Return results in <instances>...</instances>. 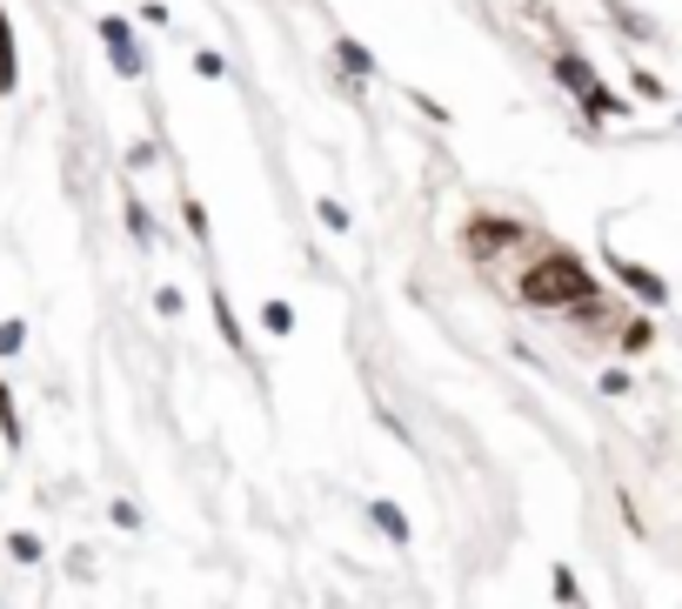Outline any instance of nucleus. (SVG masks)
I'll return each mask as SVG.
<instances>
[{"mask_svg":"<svg viewBox=\"0 0 682 609\" xmlns=\"http://www.w3.org/2000/svg\"><path fill=\"white\" fill-rule=\"evenodd\" d=\"M542 248H549V235H542L536 221H522V215L482 208V215H469V228H462V254L475 261V269H488V275H522Z\"/></svg>","mask_w":682,"mask_h":609,"instance_id":"nucleus-1","label":"nucleus"},{"mask_svg":"<svg viewBox=\"0 0 682 609\" xmlns=\"http://www.w3.org/2000/svg\"><path fill=\"white\" fill-rule=\"evenodd\" d=\"M516 295H522V308H542V315H569L575 302H588V295H603V282L588 275V261L575 254V248H562V241H549L529 269L516 275Z\"/></svg>","mask_w":682,"mask_h":609,"instance_id":"nucleus-2","label":"nucleus"},{"mask_svg":"<svg viewBox=\"0 0 682 609\" xmlns=\"http://www.w3.org/2000/svg\"><path fill=\"white\" fill-rule=\"evenodd\" d=\"M95 34H101V47H108V61H114L121 80H141V74H147V47H141V34H134L128 14H101Z\"/></svg>","mask_w":682,"mask_h":609,"instance_id":"nucleus-3","label":"nucleus"},{"mask_svg":"<svg viewBox=\"0 0 682 609\" xmlns=\"http://www.w3.org/2000/svg\"><path fill=\"white\" fill-rule=\"evenodd\" d=\"M549 74H556V87H562V95L575 101L582 95V87H595V80H603V74H595V61L575 47V41H562V47H549Z\"/></svg>","mask_w":682,"mask_h":609,"instance_id":"nucleus-4","label":"nucleus"},{"mask_svg":"<svg viewBox=\"0 0 682 609\" xmlns=\"http://www.w3.org/2000/svg\"><path fill=\"white\" fill-rule=\"evenodd\" d=\"M575 115H582V128L595 134V128H603V121H629L636 108L616 95V87L609 80H595V87H582V95H575Z\"/></svg>","mask_w":682,"mask_h":609,"instance_id":"nucleus-5","label":"nucleus"},{"mask_svg":"<svg viewBox=\"0 0 682 609\" xmlns=\"http://www.w3.org/2000/svg\"><path fill=\"white\" fill-rule=\"evenodd\" d=\"M609 269H616V282H623V289H636L649 308H669V282L649 269V261H629L623 248H609Z\"/></svg>","mask_w":682,"mask_h":609,"instance_id":"nucleus-6","label":"nucleus"},{"mask_svg":"<svg viewBox=\"0 0 682 609\" xmlns=\"http://www.w3.org/2000/svg\"><path fill=\"white\" fill-rule=\"evenodd\" d=\"M334 74L349 80V87L375 80V47H369V41H355V34H334Z\"/></svg>","mask_w":682,"mask_h":609,"instance_id":"nucleus-7","label":"nucleus"},{"mask_svg":"<svg viewBox=\"0 0 682 609\" xmlns=\"http://www.w3.org/2000/svg\"><path fill=\"white\" fill-rule=\"evenodd\" d=\"M603 21H609L623 41H636V47H656V41H662V28H656L642 8H629V0H609V8H603Z\"/></svg>","mask_w":682,"mask_h":609,"instance_id":"nucleus-8","label":"nucleus"},{"mask_svg":"<svg viewBox=\"0 0 682 609\" xmlns=\"http://www.w3.org/2000/svg\"><path fill=\"white\" fill-rule=\"evenodd\" d=\"M208 308H215V328H221V341L234 348V356H248V328H241V315H234V302H228V289H221V282L208 289Z\"/></svg>","mask_w":682,"mask_h":609,"instance_id":"nucleus-9","label":"nucleus"},{"mask_svg":"<svg viewBox=\"0 0 682 609\" xmlns=\"http://www.w3.org/2000/svg\"><path fill=\"white\" fill-rule=\"evenodd\" d=\"M21 87V47H14V21H8V8H0V101H8Z\"/></svg>","mask_w":682,"mask_h":609,"instance_id":"nucleus-10","label":"nucleus"},{"mask_svg":"<svg viewBox=\"0 0 682 609\" xmlns=\"http://www.w3.org/2000/svg\"><path fill=\"white\" fill-rule=\"evenodd\" d=\"M369 522H375V530H382V536H388L395 550H402V543H415V530H408V515H402L395 502H382V496L369 502Z\"/></svg>","mask_w":682,"mask_h":609,"instance_id":"nucleus-11","label":"nucleus"},{"mask_svg":"<svg viewBox=\"0 0 682 609\" xmlns=\"http://www.w3.org/2000/svg\"><path fill=\"white\" fill-rule=\"evenodd\" d=\"M616 341H623V356H642V348L656 341V322H649V315H623V328H616Z\"/></svg>","mask_w":682,"mask_h":609,"instance_id":"nucleus-12","label":"nucleus"},{"mask_svg":"<svg viewBox=\"0 0 682 609\" xmlns=\"http://www.w3.org/2000/svg\"><path fill=\"white\" fill-rule=\"evenodd\" d=\"M629 95L636 101H669V87H662V74H649L642 61H629Z\"/></svg>","mask_w":682,"mask_h":609,"instance_id":"nucleus-13","label":"nucleus"},{"mask_svg":"<svg viewBox=\"0 0 682 609\" xmlns=\"http://www.w3.org/2000/svg\"><path fill=\"white\" fill-rule=\"evenodd\" d=\"M0 435H8V449H21V409H14L8 382H0Z\"/></svg>","mask_w":682,"mask_h":609,"instance_id":"nucleus-14","label":"nucleus"},{"mask_svg":"<svg viewBox=\"0 0 682 609\" xmlns=\"http://www.w3.org/2000/svg\"><path fill=\"white\" fill-rule=\"evenodd\" d=\"M408 108H415L421 121H436V128H449V121H455V115H449V108H442L436 95H421V87H408Z\"/></svg>","mask_w":682,"mask_h":609,"instance_id":"nucleus-15","label":"nucleus"},{"mask_svg":"<svg viewBox=\"0 0 682 609\" xmlns=\"http://www.w3.org/2000/svg\"><path fill=\"white\" fill-rule=\"evenodd\" d=\"M128 235H134V241H141V248H147V241H154V235H161V228H154V215H147V208H141V195H128Z\"/></svg>","mask_w":682,"mask_h":609,"instance_id":"nucleus-16","label":"nucleus"},{"mask_svg":"<svg viewBox=\"0 0 682 609\" xmlns=\"http://www.w3.org/2000/svg\"><path fill=\"white\" fill-rule=\"evenodd\" d=\"M315 215H321V228H328V235H349V228H355V221H349V208H341L334 195H321V202H315Z\"/></svg>","mask_w":682,"mask_h":609,"instance_id":"nucleus-17","label":"nucleus"},{"mask_svg":"<svg viewBox=\"0 0 682 609\" xmlns=\"http://www.w3.org/2000/svg\"><path fill=\"white\" fill-rule=\"evenodd\" d=\"M161 167V141H134L128 148V174H154Z\"/></svg>","mask_w":682,"mask_h":609,"instance_id":"nucleus-18","label":"nucleus"},{"mask_svg":"<svg viewBox=\"0 0 682 609\" xmlns=\"http://www.w3.org/2000/svg\"><path fill=\"white\" fill-rule=\"evenodd\" d=\"M262 328H268V335H295V308H288V302L275 295V302L262 308Z\"/></svg>","mask_w":682,"mask_h":609,"instance_id":"nucleus-19","label":"nucleus"},{"mask_svg":"<svg viewBox=\"0 0 682 609\" xmlns=\"http://www.w3.org/2000/svg\"><path fill=\"white\" fill-rule=\"evenodd\" d=\"M549 589H556V602H569V609H582V589H575V576H569V563H556V569H549Z\"/></svg>","mask_w":682,"mask_h":609,"instance_id":"nucleus-20","label":"nucleus"},{"mask_svg":"<svg viewBox=\"0 0 682 609\" xmlns=\"http://www.w3.org/2000/svg\"><path fill=\"white\" fill-rule=\"evenodd\" d=\"M182 221H188V241H201V248H208V208H201L195 195L182 202Z\"/></svg>","mask_w":682,"mask_h":609,"instance_id":"nucleus-21","label":"nucleus"},{"mask_svg":"<svg viewBox=\"0 0 682 609\" xmlns=\"http://www.w3.org/2000/svg\"><path fill=\"white\" fill-rule=\"evenodd\" d=\"M182 308H188L182 289H154V315H161V322H182Z\"/></svg>","mask_w":682,"mask_h":609,"instance_id":"nucleus-22","label":"nucleus"},{"mask_svg":"<svg viewBox=\"0 0 682 609\" xmlns=\"http://www.w3.org/2000/svg\"><path fill=\"white\" fill-rule=\"evenodd\" d=\"M8 550H14V563H41V536H34V530H14Z\"/></svg>","mask_w":682,"mask_h":609,"instance_id":"nucleus-23","label":"nucleus"},{"mask_svg":"<svg viewBox=\"0 0 682 609\" xmlns=\"http://www.w3.org/2000/svg\"><path fill=\"white\" fill-rule=\"evenodd\" d=\"M28 348V322H0V356H21Z\"/></svg>","mask_w":682,"mask_h":609,"instance_id":"nucleus-24","label":"nucleus"},{"mask_svg":"<svg viewBox=\"0 0 682 609\" xmlns=\"http://www.w3.org/2000/svg\"><path fill=\"white\" fill-rule=\"evenodd\" d=\"M195 74H201V80H221V74H228V61H221L215 47H195Z\"/></svg>","mask_w":682,"mask_h":609,"instance_id":"nucleus-25","label":"nucleus"},{"mask_svg":"<svg viewBox=\"0 0 682 609\" xmlns=\"http://www.w3.org/2000/svg\"><path fill=\"white\" fill-rule=\"evenodd\" d=\"M114 530H141V509L134 502H114Z\"/></svg>","mask_w":682,"mask_h":609,"instance_id":"nucleus-26","label":"nucleus"},{"mask_svg":"<svg viewBox=\"0 0 682 609\" xmlns=\"http://www.w3.org/2000/svg\"><path fill=\"white\" fill-rule=\"evenodd\" d=\"M603 395H629V369H609V376H603Z\"/></svg>","mask_w":682,"mask_h":609,"instance_id":"nucleus-27","label":"nucleus"}]
</instances>
